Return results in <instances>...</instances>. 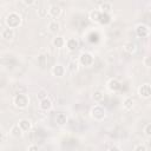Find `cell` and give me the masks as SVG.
Instances as JSON below:
<instances>
[{
    "label": "cell",
    "instance_id": "1",
    "mask_svg": "<svg viewBox=\"0 0 151 151\" xmlns=\"http://www.w3.org/2000/svg\"><path fill=\"white\" fill-rule=\"evenodd\" d=\"M21 21H22L21 15H20L18 12H15V11L9 12V13L6 15V19H5L6 26H7L8 28H12V29L19 27V26L21 25Z\"/></svg>",
    "mask_w": 151,
    "mask_h": 151
},
{
    "label": "cell",
    "instance_id": "2",
    "mask_svg": "<svg viewBox=\"0 0 151 151\" xmlns=\"http://www.w3.org/2000/svg\"><path fill=\"white\" fill-rule=\"evenodd\" d=\"M13 104L17 109L24 110L29 105V97L25 93H18L13 98Z\"/></svg>",
    "mask_w": 151,
    "mask_h": 151
},
{
    "label": "cell",
    "instance_id": "3",
    "mask_svg": "<svg viewBox=\"0 0 151 151\" xmlns=\"http://www.w3.org/2000/svg\"><path fill=\"white\" fill-rule=\"evenodd\" d=\"M90 114H91L92 119L100 122V120H104V118L106 117V111H105V109H104L101 105L96 104L94 106L91 107V110H90Z\"/></svg>",
    "mask_w": 151,
    "mask_h": 151
},
{
    "label": "cell",
    "instance_id": "4",
    "mask_svg": "<svg viewBox=\"0 0 151 151\" xmlns=\"http://www.w3.org/2000/svg\"><path fill=\"white\" fill-rule=\"evenodd\" d=\"M78 63L79 65L81 66H86V67H90L94 64V55L90 52H83L80 55H79V59H78Z\"/></svg>",
    "mask_w": 151,
    "mask_h": 151
},
{
    "label": "cell",
    "instance_id": "5",
    "mask_svg": "<svg viewBox=\"0 0 151 151\" xmlns=\"http://www.w3.org/2000/svg\"><path fill=\"white\" fill-rule=\"evenodd\" d=\"M61 14V7L58 6L57 4H52L47 8V15L52 18V20H57Z\"/></svg>",
    "mask_w": 151,
    "mask_h": 151
},
{
    "label": "cell",
    "instance_id": "6",
    "mask_svg": "<svg viewBox=\"0 0 151 151\" xmlns=\"http://www.w3.org/2000/svg\"><path fill=\"white\" fill-rule=\"evenodd\" d=\"M138 94L143 99H149L151 97V86L149 83H144L138 88Z\"/></svg>",
    "mask_w": 151,
    "mask_h": 151
},
{
    "label": "cell",
    "instance_id": "7",
    "mask_svg": "<svg viewBox=\"0 0 151 151\" xmlns=\"http://www.w3.org/2000/svg\"><path fill=\"white\" fill-rule=\"evenodd\" d=\"M134 31H136L137 37H139V38H146L150 34V27L145 24H138L136 26Z\"/></svg>",
    "mask_w": 151,
    "mask_h": 151
},
{
    "label": "cell",
    "instance_id": "8",
    "mask_svg": "<svg viewBox=\"0 0 151 151\" xmlns=\"http://www.w3.org/2000/svg\"><path fill=\"white\" fill-rule=\"evenodd\" d=\"M51 73H52L53 76H55V77H59V78H60V77H64L65 73H66V67H65L63 64L57 63V64H54V65L52 66Z\"/></svg>",
    "mask_w": 151,
    "mask_h": 151
},
{
    "label": "cell",
    "instance_id": "9",
    "mask_svg": "<svg viewBox=\"0 0 151 151\" xmlns=\"http://www.w3.org/2000/svg\"><path fill=\"white\" fill-rule=\"evenodd\" d=\"M107 87H109L110 91H112V92H117V91L120 90V87H122V83H120L117 78H111V79L107 81Z\"/></svg>",
    "mask_w": 151,
    "mask_h": 151
},
{
    "label": "cell",
    "instance_id": "10",
    "mask_svg": "<svg viewBox=\"0 0 151 151\" xmlns=\"http://www.w3.org/2000/svg\"><path fill=\"white\" fill-rule=\"evenodd\" d=\"M52 106H53V103L48 97L39 100V109L42 111H50L52 109Z\"/></svg>",
    "mask_w": 151,
    "mask_h": 151
},
{
    "label": "cell",
    "instance_id": "11",
    "mask_svg": "<svg viewBox=\"0 0 151 151\" xmlns=\"http://www.w3.org/2000/svg\"><path fill=\"white\" fill-rule=\"evenodd\" d=\"M17 124L19 125V127L21 129L22 132H27V131H29V130L32 129V122H31L29 119H27V118H22V119H20Z\"/></svg>",
    "mask_w": 151,
    "mask_h": 151
},
{
    "label": "cell",
    "instance_id": "12",
    "mask_svg": "<svg viewBox=\"0 0 151 151\" xmlns=\"http://www.w3.org/2000/svg\"><path fill=\"white\" fill-rule=\"evenodd\" d=\"M65 46H66V48H67L68 51L73 52V51H76V50H78V47H79V41H78L76 38H68V39L66 40V42H65Z\"/></svg>",
    "mask_w": 151,
    "mask_h": 151
},
{
    "label": "cell",
    "instance_id": "13",
    "mask_svg": "<svg viewBox=\"0 0 151 151\" xmlns=\"http://www.w3.org/2000/svg\"><path fill=\"white\" fill-rule=\"evenodd\" d=\"M0 37H1L4 40H6V41H9V40H12V39L14 38V29L6 27V28H4V29L1 31V33H0Z\"/></svg>",
    "mask_w": 151,
    "mask_h": 151
},
{
    "label": "cell",
    "instance_id": "14",
    "mask_svg": "<svg viewBox=\"0 0 151 151\" xmlns=\"http://www.w3.org/2000/svg\"><path fill=\"white\" fill-rule=\"evenodd\" d=\"M47 28L51 33H58L60 31V24L58 20H51L47 25Z\"/></svg>",
    "mask_w": 151,
    "mask_h": 151
},
{
    "label": "cell",
    "instance_id": "15",
    "mask_svg": "<svg viewBox=\"0 0 151 151\" xmlns=\"http://www.w3.org/2000/svg\"><path fill=\"white\" fill-rule=\"evenodd\" d=\"M65 42L66 40L64 39V37H59V35H55L53 39H52V45L57 48H63L65 46Z\"/></svg>",
    "mask_w": 151,
    "mask_h": 151
},
{
    "label": "cell",
    "instance_id": "16",
    "mask_svg": "<svg viewBox=\"0 0 151 151\" xmlns=\"http://www.w3.org/2000/svg\"><path fill=\"white\" fill-rule=\"evenodd\" d=\"M123 48H124V51H125L126 53L132 54V53H134V52H136L137 46H136V44H134V42H132V41H126V42H124Z\"/></svg>",
    "mask_w": 151,
    "mask_h": 151
},
{
    "label": "cell",
    "instance_id": "17",
    "mask_svg": "<svg viewBox=\"0 0 151 151\" xmlns=\"http://www.w3.org/2000/svg\"><path fill=\"white\" fill-rule=\"evenodd\" d=\"M100 15H101V12H100L99 9H92V11L88 13V19H90L92 22H99Z\"/></svg>",
    "mask_w": 151,
    "mask_h": 151
},
{
    "label": "cell",
    "instance_id": "18",
    "mask_svg": "<svg viewBox=\"0 0 151 151\" xmlns=\"http://www.w3.org/2000/svg\"><path fill=\"white\" fill-rule=\"evenodd\" d=\"M66 68H67L68 72L76 73V72L78 71V68H79V63H78V60H76V59L70 60L68 64H67V66H66Z\"/></svg>",
    "mask_w": 151,
    "mask_h": 151
},
{
    "label": "cell",
    "instance_id": "19",
    "mask_svg": "<svg viewBox=\"0 0 151 151\" xmlns=\"http://www.w3.org/2000/svg\"><path fill=\"white\" fill-rule=\"evenodd\" d=\"M55 123H57V125H59V126L65 125V124L67 123V116H66V113H64V112L57 113V116H55Z\"/></svg>",
    "mask_w": 151,
    "mask_h": 151
},
{
    "label": "cell",
    "instance_id": "20",
    "mask_svg": "<svg viewBox=\"0 0 151 151\" xmlns=\"http://www.w3.org/2000/svg\"><path fill=\"white\" fill-rule=\"evenodd\" d=\"M9 133H11L12 137H14V138H19V137L22 136L24 132L21 131V129L19 127L18 124H14V125H12V127H11V130H9Z\"/></svg>",
    "mask_w": 151,
    "mask_h": 151
},
{
    "label": "cell",
    "instance_id": "21",
    "mask_svg": "<svg viewBox=\"0 0 151 151\" xmlns=\"http://www.w3.org/2000/svg\"><path fill=\"white\" fill-rule=\"evenodd\" d=\"M133 105H134V99L132 98V97H126L124 100H123V107L125 109V110H132V107H133Z\"/></svg>",
    "mask_w": 151,
    "mask_h": 151
},
{
    "label": "cell",
    "instance_id": "22",
    "mask_svg": "<svg viewBox=\"0 0 151 151\" xmlns=\"http://www.w3.org/2000/svg\"><path fill=\"white\" fill-rule=\"evenodd\" d=\"M111 9H112V4L109 2V1H104V2H101L100 6H99V11H100L101 13H107V14H109V12H110Z\"/></svg>",
    "mask_w": 151,
    "mask_h": 151
},
{
    "label": "cell",
    "instance_id": "23",
    "mask_svg": "<svg viewBox=\"0 0 151 151\" xmlns=\"http://www.w3.org/2000/svg\"><path fill=\"white\" fill-rule=\"evenodd\" d=\"M92 99L96 103H100V101L104 100V93L101 91H94L93 94H92Z\"/></svg>",
    "mask_w": 151,
    "mask_h": 151
},
{
    "label": "cell",
    "instance_id": "24",
    "mask_svg": "<svg viewBox=\"0 0 151 151\" xmlns=\"http://www.w3.org/2000/svg\"><path fill=\"white\" fill-rule=\"evenodd\" d=\"M110 21H111L110 15H109L107 13H101V15H100V20H99V24L106 25V24H109Z\"/></svg>",
    "mask_w": 151,
    "mask_h": 151
},
{
    "label": "cell",
    "instance_id": "25",
    "mask_svg": "<svg viewBox=\"0 0 151 151\" xmlns=\"http://www.w3.org/2000/svg\"><path fill=\"white\" fill-rule=\"evenodd\" d=\"M143 132L146 137H151V123H147L143 127Z\"/></svg>",
    "mask_w": 151,
    "mask_h": 151
},
{
    "label": "cell",
    "instance_id": "26",
    "mask_svg": "<svg viewBox=\"0 0 151 151\" xmlns=\"http://www.w3.org/2000/svg\"><path fill=\"white\" fill-rule=\"evenodd\" d=\"M38 63H39V65H40L41 67H44V66L46 65V55L40 54V55L38 57Z\"/></svg>",
    "mask_w": 151,
    "mask_h": 151
},
{
    "label": "cell",
    "instance_id": "27",
    "mask_svg": "<svg viewBox=\"0 0 151 151\" xmlns=\"http://www.w3.org/2000/svg\"><path fill=\"white\" fill-rule=\"evenodd\" d=\"M133 151H147V147L144 144H137L133 147Z\"/></svg>",
    "mask_w": 151,
    "mask_h": 151
},
{
    "label": "cell",
    "instance_id": "28",
    "mask_svg": "<svg viewBox=\"0 0 151 151\" xmlns=\"http://www.w3.org/2000/svg\"><path fill=\"white\" fill-rule=\"evenodd\" d=\"M38 15H39L40 18H45V17L47 15V9H46V8H40V9H38Z\"/></svg>",
    "mask_w": 151,
    "mask_h": 151
},
{
    "label": "cell",
    "instance_id": "29",
    "mask_svg": "<svg viewBox=\"0 0 151 151\" xmlns=\"http://www.w3.org/2000/svg\"><path fill=\"white\" fill-rule=\"evenodd\" d=\"M27 151H40V149L37 144H31V145H28Z\"/></svg>",
    "mask_w": 151,
    "mask_h": 151
},
{
    "label": "cell",
    "instance_id": "30",
    "mask_svg": "<svg viewBox=\"0 0 151 151\" xmlns=\"http://www.w3.org/2000/svg\"><path fill=\"white\" fill-rule=\"evenodd\" d=\"M143 64H144V66H145V67H150L151 61H150V57H149V55L144 57V59H143Z\"/></svg>",
    "mask_w": 151,
    "mask_h": 151
},
{
    "label": "cell",
    "instance_id": "31",
    "mask_svg": "<svg viewBox=\"0 0 151 151\" xmlns=\"http://www.w3.org/2000/svg\"><path fill=\"white\" fill-rule=\"evenodd\" d=\"M107 151H122V149L118 146V145H112V146H110L109 147V150Z\"/></svg>",
    "mask_w": 151,
    "mask_h": 151
},
{
    "label": "cell",
    "instance_id": "32",
    "mask_svg": "<svg viewBox=\"0 0 151 151\" xmlns=\"http://www.w3.org/2000/svg\"><path fill=\"white\" fill-rule=\"evenodd\" d=\"M22 4H24V5H26V6H31V5H34V4H35V1H34V0H24V1H22Z\"/></svg>",
    "mask_w": 151,
    "mask_h": 151
},
{
    "label": "cell",
    "instance_id": "33",
    "mask_svg": "<svg viewBox=\"0 0 151 151\" xmlns=\"http://www.w3.org/2000/svg\"><path fill=\"white\" fill-rule=\"evenodd\" d=\"M37 97H38V98H39V100H41V99H44V98H46V97H47V96H46V94H45V93H44V92H40V93H39V94H37Z\"/></svg>",
    "mask_w": 151,
    "mask_h": 151
}]
</instances>
